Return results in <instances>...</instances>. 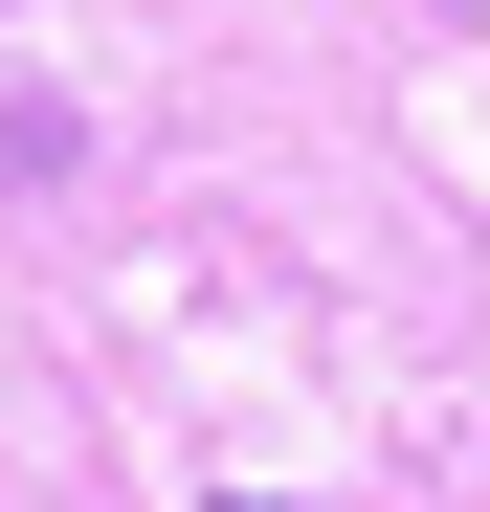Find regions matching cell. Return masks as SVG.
<instances>
[{"label":"cell","mask_w":490,"mask_h":512,"mask_svg":"<svg viewBox=\"0 0 490 512\" xmlns=\"http://www.w3.org/2000/svg\"><path fill=\"white\" fill-rule=\"evenodd\" d=\"M201 512H290V490H201Z\"/></svg>","instance_id":"6da1fadb"},{"label":"cell","mask_w":490,"mask_h":512,"mask_svg":"<svg viewBox=\"0 0 490 512\" xmlns=\"http://www.w3.org/2000/svg\"><path fill=\"white\" fill-rule=\"evenodd\" d=\"M468 23H490V0H468Z\"/></svg>","instance_id":"7a4b0ae2"}]
</instances>
